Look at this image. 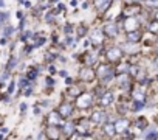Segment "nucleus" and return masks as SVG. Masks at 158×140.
<instances>
[{
    "mask_svg": "<svg viewBox=\"0 0 158 140\" xmlns=\"http://www.w3.org/2000/svg\"><path fill=\"white\" fill-rule=\"evenodd\" d=\"M143 107H144V101H139V100L133 101V111H139Z\"/></svg>",
    "mask_w": 158,
    "mask_h": 140,
    "instance_id": "nucleus-18",
    "label": "nucleus"
},
{
    "mask_svg": "<svg viewBox=\"0 0 158 140\" xmlns=\"http://www.w3.org/2000/svg\"><path fill=\"white\" fill-rule=\"evenodd\" d=\"M73 131H74V126H73L71 123H65V126H64V132H65V134H73Z\"/></svg>",
    "mask_w": 158,
    "mask_h": 140,
    "instance_id": "nucleus-17",
    "label": "nucleus"
},
{
    "mask_svg": "<svg viewBox=\"0 0 158 140\" xmlns=\"http://www.w3.org/2000/svg\"><path fill=\"white\" fill-rule=\"evenodd\" d=\"M121 56H123V51H121V48H118V47H110V48L107 50V59L112 61V62L121 59Z\"/></svg>",
    "mask_w": 158,
    "mask_h": 140,
    "instance_id": "nucleus-2",
    "label": "nucleus"
},
{
    "mask_svg": "<svg viewBox=\"0 0 158 140\" xmlns=\"http://www.w3.org/2000/svg\"><path fill=\"white\" fill-rule=\"evenodd\" d=\"M6 19H8V14L6 13H0V25H2Z\"/></svg>",
    "mask_w": 158,
    "mask_h": 140,
    "instance_id": "nucleus-23",
    "label": "nucleus"
},
{
    "mask_svg": "<svg viewBox=\"0 0 158 140\" xmlns=\"http://www.w3.org/2000/svg\"><path fill=\"white\" fill-rule=\"evenodd\" d=\"M57 112L60 114V117L62 118H68L70 115H71V112H73V107H71V104H62V106H59V109H57Z\"/></svg>",
    "mask_w": 158,
    "mask_h": 140,
    "instance_id": "nucleus-5",
    "label": "nucleus"
},
{
    "mask_svg": "<svg viewBox=\"0 0 158 140\" xmlns=\"http://www.w3.org/2000/svg\"><path fill=\"white\" fill-rule=\"evenodd\" d=\"M112 101H113V94H112V92H104V94L101 95V100H99L101 106H107V104H110Z\"/></svg>",
    "mask_w": 158,
    "mask_h": 140,
    "instance_id": "nucleus-8",
    "label": "nucleus"
},
{
    "mask_svg": "<svg viewBox=\"0 0 158 140\" xmlns=\"http://www.w3.org/2000/svg\"><path fill=\"white\" fill-rule=\"evenodd\" d=\"M115 131H116V129H115V123H110V125H106V126H104V132H106L107 135H113Z\"/></svg>",
    "mask_w": 158,
    "mask_h": 140,
    "instance_id": "nucleus-14",
    "label": "nucleus"
},
{
    "mask_svg": "<svg viewBox=\"0 0 158 140\" xmlns=\"http://www.w3.org/2000/svg\"><path fill=\"white\" fill-rule=\"evenodd\" d=\"M96 77H99L102 81H109V80L113 77V68H112L110 65L102 64V65H99V68L96 70Z\"/></svg>",
    "mask_w": 158,
    "mask_h": 140,
    "instance_id": "nucleus-1",
    "label": "nucleus"
},
{
    "mask_svg": "<svg viewBox=\"0 0 158 140\" xmlns=\"http://www.w3.org/2000/svg\"><path fill=\"white\" fill-rule=\"evenodd\" d=\"M153 137H158V132H156V131H155V132H150V134L146 135V138H153Z\"/></svg>",
    "mask_w": 158,
    "mask_h": 140,
    "instance_id": "nucleus-25",
    "label": "nucleus"
},
{
    "mask_svg": "<svg viewBox=\"0 0 158 140\" xmlns=\"http://www.w3.org/2000/svg\"><path fill=\"white\" fill-rule=\"evenodd\" d=\"M129 126H130V121H127L126 118H119V120L115 123V129H116L118 132H126V131L129 129Z\"/></svg>",
    "mask_w": 158,
    "mask_h": 140,
    "instance_id": "nucleus-6",
    "label": "nucleus"
},
{
    "mask_svg": "<svg viewBox=\"0 0 158 140\" xmlns=\"http://www.w3.org/2000/svg\"><path fill=\"white\" fill-rule=\"evenodd\" d=\"M27 84H28V80H22L20 81V87H25Z\"/></svg>",
    "mask_w": 158,
    "mask_h": 140,
    "instance_id": "nucleus-26",
    "label": "nucleus"
},
{
    "mask_svg": "<svg viewBox=\"0 0 158 140\" xmlns=\"http://www.w3.org/2000/svg\"><path fill=\"white\" fill-rule=\"evenodd\" d=\"M153 19H155V20H158V11H156V13L153 14Z\"/></svg>",
    "mask_w": 158,
    "mask_h": 140,
    "instance_id": "nucleus-30",
    "label": "nucleus"
},
{
    "mask_svg": "<svg viewBox=\"0 0 158 140\" xmlns=\"http://www.w3.org/2000/svg\"><path fill=\"white\" fill-rule=\"evenodd\" d=\"M127 33H129V34H127L129 41H133V42H136V41H138V39L141 37V33H139L138 30H135V31L132 30V31H127Z\"/></svg>",
    "mask_w": 158,
    "mask_h": 140,
    "instance_id": "nucleus-12",
    "label": "nucleus"
},
{
    "mask_svg": "<svg viewBox=\"0 0 158 140\" xmlns=\"http://www.w3.org/2000/svg\"><path fill=\"white\" fill-rule=\"evenodd\" d=\"M48 121H50V125H56V126H57V125H59V121H60V114H59L57 111H56V112H51V114H50V120H48Z\"/></svg>",
    "mask_w": 158,
    "mask_h": 140,
    "instance_id": "nucleus-10",
    "label": "nucleus"
},
{
    "mask_svg": "<svg viewBox=\"0 0 158 140\" xmlns=\"http://www.w3.org/2000/svg\"><path fill=\"white\" fill-rule=\"evenodd\" d=\"M96 61V56L95 55H87V64H93Z\"/></svg>",
    "mask_w": 158,
    "mask_h": 140,
    "instance_id": "nucleus-21",
    "label": "nucleus"
},
{
    "mask_svg": "<svg viewBox=\"0 0 158 140\" xmlns=\"http://www.w3.org/2000/svg\"><path fill=\"white\" fill-rule=\"evenodd\" d=\"M93 101V97L89 94H82V95H77V104L79 107H89Z\"/></svg>",
    "mask_w": 158,
    "mask_h": 140,
    "instance_id": "nucleus-3",
    "label": "nucleus"
},
{
    "mask_svg": "<svg viewBox=\"0 0 158 140\" xmlns=\"http://www.w3.org/2000/svg\"><path fill=\"white\" fill-rule=\"evenodd\" d=\"M106 117H107V115H106V112L98 111V112H95V114H93V121H95V123H102Z\"/></svg>",
    "mask_w": 158,
    "mask_h": 140,
    "instance_id": "nucleus-11",
    "label": "nucleus"
},
{
    "mask_svg": "<svg viewBox=\"0 0 158 140\" xmlns=\"http://www.w3.org/2000/svg\"><path fill=\"white\" fill-rule=\"evenodd\" d=\"M149 30H150L152 33H156V31H158V20H155V22H152V24L149 25Z\"/></svg>",
    "mask_w": 158,
    "mask_h": 140,
    "instance_id": "nucleus-20",
    "label": "nucleus"
},
{
    "mask_svg": "<svg viewBox=\"0 0 158 140\" xmlns=\"http://www.w3.org/2000/svg\"><path fill=\"white\" fill-rule=\"evenodd\" d=\"M25 109H27V104H20V111H22V112H23V111H25Z\"/></svg>",
    "mask_w": 158,
    "mask_h": 140,
    "instance_id": "nucleus-28",
    "label": "nucleus"
},
{
    "mask_svg": "<svg viewBox=\"0 0 158 140\" xmlns=\"http://www.w3.org/2000/svg\"><path fill=\"white\" fill-rule=\"evenodd\" d=\"M48 131H50V132L47 134V137H51V138H57V137H59V131H57L56 125H51V128H50Z\"/></svg>",
    "mask_w": 158,
    "mask_h": 140,
    "instance_id": "nucleus-13",
    "label": "nucleus"
},
{
    "mask_svg": "<svg viewBox=\"0 0 158 140\" xmlns=\"http://www.w3.org/2000/svg\"><path fill=\"white\" fill-rule=\"evenodd\" d=\"M104 34L106 36H109V37H115L116 34H118V25L116 24H107L106 27H104Z\"/></svg>",
    "mask_w": 158,
    "mask_h": 140,
    "instance_id": "nucleus-4",
    "label": "nucleus"
},
{
    "mask_svg": "<svg viewBox=\"0 0 158 140\" xmlns=\"http://www.w3.org/2000/svg\"><path fill=\"white\" fill-rule=\"evenodd\" d=\"M136 126H139V128H143V129H146V126H147V121H146V118H139V120H136Z\"/></svg>",
    "mask_w": 158,
    "mask_h": 140,
    "instance_id": "nucleus-19",
    "label": "nucleus"
},
{
    "mask_svg": "<svg viewBox=\"0 0 158 140\" xmlns=\"http://www.w3.org/2000/svg\"><path fill=\"white\" fill-rule=\"evenodd\" d=\"M95 5H96V8H98L99 11H104V10L109 8L110 0H95Z\"/></svg>",
    "mask_w": 158,
    "mask_h": 140,
    "instance_id": "nucleus-9",
    "label": "nucleus"
},
{
    "mask_svg": "<svg viewBox=\"0 0 158 140\" xmlns=\"http://www.w3.org/2000/svg\"><path fill=\"white\" fill-rule=\"evenodd\" d=\"M17 64V58L16 56H11V59H10V62H8V65H6V70L10 72V70H13V67Z\"/></svg>",
    "mask_w": 158,
    "mask_h": 140,
    "instance_id": "nucleus-16",
    "label": "nucleus"
},
{
    "mask_svg": "<svg viewBox=\"0 0 158 140\" xmlns=\"http://www.w3.org/2000/svg\"><path fill=\"white\" fill-rule=\"evenodd\" d=\"M5 7V2H3V0H0V8H3Z\"/></svg>",
    "mask_w": 158,
    "mask_h": 140,
    "instance_id": "nucleus-29",
    "label": "nucleus"
},
{
    "mask_svg": "<svg viewBox=\"0 0 158 140\" xmlns=\"http://www.w3.org/2000/svg\"><path fill=\"white\" fill-rule=\"evenodd\" d=\"M37 77V70H31V72L28 73V80H34Z\"/></svg>",
    "mask_w": 158,
    "mask_h": 140,
    "instance_id": "nucleus-22",
    "label": "nucleus"
},
{
    "mask_svg": "<svg viewBox=\"0 0 158 140\" xmlns=\"http://www.w3.org/2000/svg\"><path fill=\"white\" fill-rule=\"evenodd\" d=\"M13 31H14V28H13V27L5 28V36H6V37H8V36H11V34H13Z\"/></svg>",
    "mask_w": 158,
    "mask_h": 140,
    "instance_id": "nucleus-24",
    "label": "nucleus"
},
{
    "mask_svg": "<svg viewBox=\"0 0 158 140\" xmlns=\"http://www.w3.org/2000/svg\"><path fill=\"white\" fill-rule=\"evenodd\" d=\"M45 81H47V84H48V86H53V80H51V78H47Z\"/></svg>",
    "mask_w": 158,
    "mask_h": 140,
    "instance_id": "nucleus-27",
    "label": "nucleus"
},
{
    "mask_svg": "<svg viewBox=\"0 0 158 140\" xmlns=\"http://www.w3.org/2000/svg\"><path fill=\"white\" fill-rule=\"evenodd\" d=\"M135 13H139V7L138 5H135V8H126L124 16H130V14H135Z\"/></svg>",
    "mask_w": 158,
    "mask_h": 140,
    "instance_id": "nucleus-15",
    "label": "nucleus"
},
{
    "mask_svg": "<svg viewBox=\"0 0 158 140\" xmlns=\"http://www.w3.org/2000/svg\"><path fill=\"white\" fill-rule=\"evenodd\" d=\"M156 65H158V58H156Z\"/></svg>",
    "mask_w": 158,
    "mask_h": 140,
    "instance_id": "nucleus-31",
    "label": "nucleus"
},
{
    "mask_svg": "<svg viewBox=\"0 0 158 140\" xmlns=\"http://www.w3.org/2000/svg\"><path fill=\"white\" fill-rule=\"evenodd\" d=\"M95 77H96V73L93 72L92 68H84L82 72H81V78H82L84 81H92Z\"/></svg>",
    "mask_w": 158,
    "mask_h": 140,
    "instance_id": "nucleus-7",
    "label": "nucleus"
}]
</instances>
